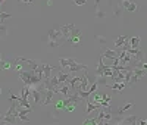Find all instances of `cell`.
<instances>
[{
  "label": "cell",
  "instance_id": "6da1fadb",
  "mask_svg": "<svg viewBox=\"0 0 147 125\" xmlns=\"http://www.w3.org/2000/svg\"><path fill=\"white\" fill-rule=\"evenodd\" d=\"M59 39H63V34H62V30H60V25L55 24L47 31V40H59Z\"/></svg>",
  "mask_w": 147,
  "mask_h": 125
},
{
  "label": "cell",
  "instance_id": "7a4b0ae2",
  "mask_svg": "<svg viewBox=\"0 0 147 125\" xmlns=\"http://www.w3.org/2000/svg\"><path fill=\"white\" fill-rule=\"evenodd\" d=\"M143 77H146V69L143 68H132V75H131V80H129V87L137 84Z\"/></svg>",
  "mask_w": 147,
  "mask_h": 125
},
{
  "label": "cell",
  "instance_id": "3957f363",
  "mask_svg": "<svg viewBox=\"0 0 147 125\" xmlns=\"http://www.w3.org/2000/svg\"><path fill=\"white\" fill-rule=\"evenodd\" d=\"M16 109H18V119L22 121V122H30L28 114L32 110V107H19V106H16Z\"/></svg>",
  "mask_w": 147,
  "mask_h": 125
},
{
  "label": "cell",
  "instance_id": "277c9868",
  "mask_svg": "<svg viewBox=\"0 0 147 125\" xmlns=\"http://www.w3.org/2000/svg\"><path fill=\"white\" fill-rule=\"evenodd\" d=\"M68 43H71V44H80L81 43V31L78 28H75L71 32V37L68 39Z\"/></svg>",
  "mask_w": 147,
  "mask_h": 125
},
{
  "label": "cell",
  "instance_id": "5b68a950",
  "mask_svg": "<svg viewBox=\"0 0 147 125\" xmlns=\"http://www.w3.org/2000/svg\"><path fill=\"white\" fill-rule=\"evenodd\" d=\"M60 30H62V34H63V37L68 40L69 37H71V32L75 30V25L74 24H66V25H60Z\"/></svg>",
  "mask_w": 147,
  "mask_h": 125
},
{
  "label": "cell",
  "instance_id": "8992f818",
  "mask_svg": "<svg viewBox=\"0 0 147 125\" xmlns=\"http://www.w3.org/2000/svg\"><path fill=\"white\" fill-rule=\"evenodd\" d=\"M68 40L65 39V37H63V39H59V40H49L47 41V47L49 49H57V47H60V46H62V44H65Z\"/></svg>",
  "mask_w": 147,
  "mask_h": 125
},
{
  "label": "cell",
  "instance_id": "52a82bcc",
  "mask_svg": "<svg viewBox=\"0 0 147 125\" xmlns=\"http://www.w3.org/2000/svg\"><path fill=\"white\" fill-rule=\"evenodd\" d=\"M140 118L138 116H132V115H129V116H125V118H122V121H121V124H124V125H136V124H140Z\"/></svg>",
  "mask_w": 147,
  "mask_h": 125
},
{
  "label": "cell",
  "instance_id": "ba28073f",
  "mask_svg": "<svg viewBox=\"0 0 147 125\" xmlns=\"http://www.w3.org/2000/svg\"><path fill=\"white\" fill-rule=\"evenodd\" d=\"M85 102H87V109L84 110V114H85V115H88V114H91L93 110H97V109H100V107H102L99 103H94V102H91L90 99H87Z\"/></svg>",
  "mask_w": 147,
  "mask_h": 125
},
{
  "label": "cell",
  "instance_id": "9c48e42d",
  "mask_svg": "<svg viewBox=\"0 0 147 125\" xmlns=\"http://www.w3.org/2000/svg\"><path fill=\"white\" fill-rule=\"evenodd\" d=\"M77 59H72V57H59V64H60V68H68L71 66L72 64H75Z\"/></svg>",
  "mask_w": 147,
  "mask_h": 125
},
{
  "label": "cell",
  "instance_id": "30bf717a",
  "mask_svg": "<svg viewBox=\"0 0 147 125\" xmlns=\"http://www.w3.org/2000/svg\"><path fill=\"white\" fill-rule=\"evenodd\" d=\"M53 96H55V91L53 90H47L46 89V93H44V100H43V106H49L50 105V102H52V99H53Z\"/></svg>",
  "mask_w": 147,
  "mask_h": 125
},
{
  "label": "cell",
  "instance_id": "8fae6325",
  "mask_svg": "<svg viewBox=\"0 0 147 125\" xmlns=\"http://www.w3.org/2000/svg\"><path fill=\"white\" fill-rule=\"evenodd\" d=\"M102 56L106 57V59H116V57H119L118 56V50H110V49H106L105 52L102 53Z\"/></svg>",
  "mask_w": 147,
  "mask_h": 125
},
{
  "label": "cell",
  "instance_id": "7c38bea8",
  "mask_svg": "<svg viewBox=\"0 0 147 125\" xmlns=\"http://www.w3.org/2000/svg\"><path fill=\"white\" fill-rule=\"evenodd\" d=\"M134 106H136V103H134V102H129V103H127L125 106H122V107L116 109V110H115V114H116V115H122L124 112H127L128 109H131V107H134Z\"/></svg>",
  "mask_w": 147,
  "mask_h": 125
},
{
  "label": "cell",
  "instance_id": "4fadbf2b",
  "mask_svg": "<svg viewBox=\"0 0 147 125\" xmlns=\"http://www.w3.org/2000/svg\"><path fill=\"white\" fill-rule=\"evenodd\" d=\"M127 39H128V35H121V37H116V39H115V47H116V50H118V49H121L122 46H124V43L127 41Z\"/></svg>",
  "mask_w": 147,
  "mask_h": 125
},
{
  "label": "cell",
  "instance_id": "5bb4252c",
  "mask_svg": "<svg viewBox=\"0 0 147 125\" xmlns=\"http://www.w3.org/2000/svg\"><path fill=\"white\" fill-rule=\"evenodd\" d=\"M140 41H141V39H140L138 35H136V37H131V40H129L131 49H138V46H140Z\"/></svg>",
  "mask_w": 147,
  "mask_h": 125
},
{
  "label": "cell",
  "instance_id": "9a60e30c",
  "mask_svg": "<svg viewBox=\"0 0 147 125\" xmlns=\"http://www.w3.org/2000/svg\"><path fill=\"white\" fill-rule=\"evenodd\" d=\"M91 94H93V102H94V103H99V105H100V102L103 100V94H102V93H99L97 90H96L94 93H91Z\"/></svg>",
  "mask_w": 147,
  "mask_h": 125
},
{
  "label": "cell",
  "instance_id": "2e32d148",
  "mask_svg": "<svg viewBox=\"0 0 147 125\" xmlns=\"http://www.w3.org/2000/svg\"><path fill=\"white\" fill-rule=\"evenodd\" d=\"M110 87H112L113 90H116V91H122V90L127 89V85H125L124 82H115V84H112Z\"/></svg>",
  "mask_w": 147,
  "mask_h": 125
},
{
  "label": "cell",
  "instance_id": "e0dca14e",
  "mask_svg": "<svg viewBox=\"0 0 147 125\" xmlns=\"http://www.w3.org/2000/svg\"><path fill=\"white\" fill-rule=\"evenodd\" d=\"M9 18H12V14H6V12L0 10V25H5V21Z\"/></svg>",
  "mask_w": 147,
  "mask_h": 125
},
{
  "label": "cell",
  "instance_id": "ac0fdd59",
  "mask_svg": "<svg viewBox=\"0 0 147 125\" xmlns=\"http://www.w3.org/2000/svg\"><path fill=\"white\" fill-rule=\"evenodd\" d=\"M82 124H84V125H99V122H97V116L90 118V119H84Z\"/></svg>",
  "mask_w": 147,
  "mask_h": 125
},
{
  "label": "cell",
  "instance_id": "d6986e66",
  "mask_svg": "<svg viewBox=\"0 0 147 125\" xmlns=\"http://www.w3.org/2000/svg\"><path fill=\"white\" fill-rule=\"evenodd\" d=\"M94 40L99 43V44H102V46H105V44L107 43V39H106V37H103V35H96Z\"/></svg>",
  "mask_w": 147,
  "mask_h": 125
},
{
  "label": "cell",
  "instance_id": "ffe728a7",
  "mask_svg": "<svg viewBox=\"0 0 147 125\" xmlns=\"http://www.w3.org/2000/svg\"><path fill=\"white\" fill-rule=\"evenodd\" d=\"M94 10H96V18L97 19H105L106 18V14L103 10H100V9H94Z\"/></svg>",
  "mask_w": 147,
  "mask_h": 125
},
{
  "label": "cell",
  "instance_id": "44dd1931",
  "mask_svg": "<svg viewBox=\"0 0 147 125\" xmlns=\"http://www.w3.org/2000/svg\"><path fill=\"white\" fill-rule=\"evenodd\" d=\"M125 9H127L128 12H134V10H137V5H136V3H131V2H129V3H128V5L125 6Z\"/></svg>",
  "mask_w": 147,
  "mask_h": 125
},
{
  "label": "cell",
  "instance_id": "7402d4cb",
  "mask_svg": "<svg viewBox=\"0 0 147 125\" xmlns=\"http://www.w3.org/2000/svg\"><path fill=\"white\" fill-rule=\"evenodd\" d=\"M63 109H65V103H63V99H62L56 103V110H63Z\"/></svg>",
  "mask_w": 147,
  "mask_h": 125
},
{
  "label": "cell",
  "instance_id": "603a6c76",
  "mask_svg": "<svg viewBox=\"0 0 147 125\" xmlns=\"http://www.w3.org/2000/svg\"><path fill=\"white\" fill-rule=\"evenodd\" d=\"M7 35V28H6V25H0V37H5Z\"/></svg>",
  "mask_w": 147,
  "mask_h": 125
},
{
  "label": "cell",
  "instance_id": "cb8c5ba5",
  "mask_svg": "<svg viewBox=\"0 0 147 125\" xmlns=\"http://www.w3.org/2000/svg\"><path fill=\"white\" fill-rule=\"evenodd\" d=\"M85 2H87V0H74V5H77V6H82V5H85Z\"/></svg>",
  "mask_w": 147,
  "mask_h": 125
},
{
  "label": "cell",
  "instance_id": "d4e9b609",
  "mask_svg": "<svg viewBox=\"0 0 147 125\" xmlns=\"http://www.w3.org/2000/svg\"><path fill=\"white\" fill-rule=\"evenodd\" d=\"M103 100H105V102H110V100H112V97H110L109 94H103Z\"/></svg>",
  "mask_w": 147,
  "mask_h": 125
},
{
  "label": "cell",
  "instance_id": "484cf974",
  "mask_svg": "<svg viewBox=\"0 0 147 125\" xmlns=\"http://www.w3.org/2000/svg\"><path fill=\"white\" fill-rule=\"evenodd\" d=\"M99 5H100V0H94V9H99Z\"/></svg>",
  "mask_w": 147,
  "mask_h": 125
},
{
  "label": "cell",
  "instance_id": "4316f807",
  "mask_svg": "<svg viewBox=\"0 0 147 125\" xmlns=\"http://www.w3.org/2000/svg\"><path fill=\"white\" fill-rule=\"evenodd\" d=\"M22 2H24V3H28V5H30V0H22Z\"/></svg>",
  "mask_w": 147,
  "mask_h": 125
},
{
  "label": "cell",
  "instance_id": "83f0119b",
  "mask_svg": "<svg viewBox=\"0 0 147 125\" xmlns=\"http://www.w3.org/2000/svg\"><path fill=\"white\" fill-rule=\"evenodd\" d=\"M2 59H3V55H0V64H2V62H3Z\"/></svg>",
  "mask_w": 147,
  "mask_h": 125
},
{
  "label": "cell",
  "instance_id": "f1b7e54d",
  "mask_svg": "<svg viewBox=\"0 0 147 125\" xmlns=\"http://www.w3.org/2000/svg\"><path fill=\"white\" fill-rule=\"evenodd\" d=\"M144 122H146V124H147V119H146V121H144Z\"/></svg>",
  "mask_w": 147,
  "mask_h": 125
},
{
  "label": "cell",
  "instance_id": "f546056e",
  "mask_svg": "<svg viewBox=\"0 0 147 125\" xmlns=\"http://www.w3.org/2000/svg\"><path fill=\"white\" fill-rule=\"evenodd\" d=\"M0 93H2V90H0Z\"/></svg>",
  "mask_w": 147,
  "mask_h": 125
},
{
  "label": "cell",
  "instance_id": "4dcf8cb0",
  "mask_svg": "<svg viewBox=\"0 0 147 125\" xmlns=\"http://www.w3.org/2000/svg\"><path fill=\"white\" fill-rule=\"evenodd\" d=\"M146 56H147V53H146Z\"/></svg>",
  "mask_w": 147,
  "mask_h": 125
}]
</instances>
